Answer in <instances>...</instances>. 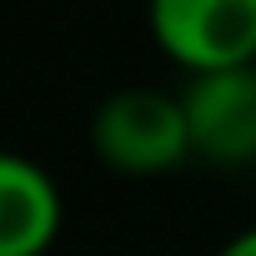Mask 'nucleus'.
Masks as SVG:
<instances>
[{"instance_id":"5","label":"nucleus","mask_w":256,"mask_h":256,"mask_svg":"<svg viewBox=\"0 0 256 256\" xmlns=\"http://www.w3.org/2000/svg\"><path fill=\"white\" fill-rule=\"evenodd\" d=\"M221 256H256V226H251V231H241L236 241H226V251H221Z\"/></svg>"},{"instance_id":"2","label":"nucleus","mask_w":256,"mask_h":256,"mask_svg":"<svg viewBox=\"0 0 256 256\" xmlns=\"http://www.w3.org/2000/svg\"><path fill=\"white\" fill-rule=\"evenodd\" d=\"M156 46L191 76L256 66V0H151Z\"/></svg>"},{"instance_id":"3","label":"nucleus","mask_w":256,"mask_h":256,"mask_svg":"<svg viewBox=\"0 0 256 256\" xmlns=\"http://www.w3.org/2000/svg\"><path fill=\"white\" fill-rule=\"evenodd\" d=\"M191 151L211 166H256V66L191 76L181 90Z\"/></svg>"},{"instance_id":"1","label":"nucleus","mask_w":256,"mask_h":256,"mask_svg":"<svg viewBox=\"0 0 256 256\" xmlns=\"http://www.w3.org/2000/svg\"><path fill=\"white\" fill-rule=\"evenodd\" d=\"M90 146L100 166H110L116 176H136V181L166 176L186 156H196L181 96H166L151 86H126L106 96L90 120Z\"/></svg>"},{"instance_id":"4","label":"nucleus","mask_w":256,"mask_h":256,"mask_svg":"<svg viewBox=\"0 0 256 256\" xmlns=\"http://www.w3.org/2000/svg\"><path fill=\"white\" fill-rule=\"evenodd\" d=\"M60 236V191L46 166L0 156V256H46Z\"/></svg>"}]
</instances>
